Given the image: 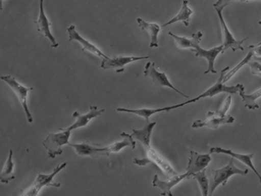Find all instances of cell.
Masks as SVG:
<instances>
[{"label": "cell", "mask_w": 261, "mask_h": 196, "mask_svg": "<svg viewBox=\"0 0 261 196\" xmlns=\"http://www.w3.org/2000/svg\"><path fill=\"white\" fill-rule=\"evenodd\" d=\"M67 162H64L62 164L58 165L50 175H42L39 174L36 176L35 182L33 183L27 189L21 190V195L27 196H36L38 195L39 191L42 188L44 187H55V188H60L61 184L60 183L54 182V177L57 175L59 172H61L63 168H66Z\"/></svg>", "instance_id": "obj_3"}, {"label": "cell", "mask_w": 261, "mask_h": 196, "mask_svg": "<svg viewBox=\"0 0 261 196\" xmlns=\"http://www.w3.org/2000/svg\"><path fill=\"white\" fill-rule=\"evenodd\" d=\"M171 107H165V108H160V109H140V110H129V109H124V108H118L117 112H129V113H134L137 114L139 116H142L145 118V122L149 121V117L152 114L158 113L161 112H169L171 111Z\"/></svg>", "instance_id": "obj_24"}, {"label": "cell", "mask_w": 261, "mask_h": 196, "mask_svg": "<svg viewBox=\"0 0 261 196\" xmlns=\"http://www.w3.org/2000/svg\"><path fill=\"white\" fill-rule=\"evenodd\" d=\"M0 1H1V3H2V1H3V0H0Z\"/></svg>", "instance_id": "obj_35"}, {"label": "cell", "mask_w": 261, "mask_h": 196, "mask_svg": "<svg viewBox=\"0 0 261 196\" xmlns=\"http://www.w3.org/2000/svg\"><path fill=\"white\" fill-rule=\"evenodd\" d=\"M69 146L75 150L76 154L80 156H90L92 158H98L100 156H109L110 153L105 147L90 146L89 144H73L69 143Z\"/></svg>", "instance_id": "obj_14"}, {"label": "cell", "mask_w": 261, "mask_h": 196, "mask_svg": "<svg viewBox=\"0 0 261 196\" xmlns=\"http://www.w3.org/2000/svg\"><path fill=\"white\" fill-rule=\"evenodd\" d=\"M67 31H68V34H69V41H70V42L71 41H78V42L81 44L83 51L90 52L91 54L95 55V56L100 57V58H103H103H109V56H106L100 50L95 47L93 44H91L88 40L84 39L82 36L77 33L74 25L69 26Z\"/></svg>", "instance_id": "obj_13"}, {"label": "cell", "mask_w": 261, "mask_h": 196, "mask_svg": "<svg viewBox=\"0 0 261 196\" xmlns=\"http://www.w3.org/2000/svg\"><path fill=\"white\" fill-rule=\"evenodd\" d=\"M121 136L124 137V140L120 141V142H115L111 145H109L106 148V150L109 153H119L122 149L125 147H130L134 150L136 148V143L133 140V137L131 134L126 133H121Z\"/></svg>", "instance_id": "obj_23"}, {"label": "cell", "mask_w": 261, "mask_h": 196, "mask_svg": "<svg viewBox=\"0 0 261 196\" xmlns=\"http://www.w3.org/2000/svg\"><path fill=\"white\" fill-rule=\"evenodd\" d=\"M191 178L197 180L198 183H199V188H200L201 194H202V195H209V188H210V185H209V180H208V177H207L206 175V168L200 170L199 173L194 174Z\"/></svg>", "instance_id": "obj_27"}, {"label": "cell", "mask_w": 261, "mask_h": 196, "mask_svg": "<svg viewBox=\"0 0 261 196\" xmlns=\"http://www.w3.org/2000/svg\"><path fill=\"white\" fill-rule=\"evenodd\" d=\"M138 26L142 30L146 31L150 35V48L159 47L158 35L161 27L156 23H147L142 18H137Z\"/></svg>", "instance_id": "obj_20"}, {"label": "cell", "mask_w": 261, "mask_h": 196, "mask_svg": "<svg viewBox=\"0 0 261 196\" xmlns=\"http://www.w3.org/2000/svg\"><path fill=\"white\" fill-rule=\"evenodd\" d=\"M103 112H105L103 109L98 110L96 106H90V112L87 113V114H83L82 115V114H80L78 112H74L73 114H72V116L76 118V121L71 126L67 128V130L72 131V130H75V129H78V128H83V127L87 126L90 120L100 116Z\"/></svg>", "instance_id": "obj_15"}, {"label": "cell", "mask_w": 261, "mask_h": 196, "mask_svg": "<svg viewBox=\"0 0 261 196\" xmlns=\"http://www.w3.org/2000/svg\"><path fill=\"white\" fill-rule=\"evenodd\" d=\"M229 67H226L225 69L220 71V76L217 81L216 84H214L211 88H209L207 91H204L203 93H201L199 96H197L194 99H190V100H187L186 102L184 103H180L178 105L172 106V110L174 109H177L179 107H182V106L187 105V104H190V103H195L197 101H199V99H202V98L205 97H213L215 95L221 93V92H227V93H230V94H239L240 91L241 90H244V86L242 84L236 85V86H226L225 83L223 82L224 80V77L226 76V72L229 70Z\"/></svg>", "instance_id": "obj_1"}, {"label": "cell", "mask_w": 261, "mask_h": 196, "mask_svg": "<svg viewBox=\"0 0 261 196\" xmlns=\"http://www.w3.org/2000/svg\"><path fill=\"white\" fill-rule=\"evenodd\" d=\"M191 178L190 175H188L187 173L184 174V175H174L169 178L168 181H162L159 179L158 175L154 176L153 182H152V186L156 187V188H160L162 189V195H169L172 196L171 189L173 187H175L176 185H178L179 182H181L185 179H189Z\"/></svg>", "instance_id": "obj_12"}, {"label": "cell", "mask_w": 261, "mask_h": 196, "mask_svg": "<svg viewBox=\"0 0 261 196\" xmlns=\"http://www.w3.org/2000/svg\"><path fill=\"white\" fill-rule=\"evenodd\" d=\"M234 121V118L231 115H225V116H212L208 117L205 121L197 120L192 124V129H199L202 127H207L210 129H218L221 125L225 124H232Z\"/></svg>", "instance_id": "obj_17"}, {"label": "cell", "mask_w": 261, "mask_h": 196, "mask_svg": "<svg viewBox=\"0 0 261 196\" xmlns=\"http://www.w3.org/2000/svg\"><path fill=\"white\" fill-rule=\"evenodd\" d=\"M156 124H157V122H149V121L145 122V125L143 129L133 130L131 135L133 138L141 141L144 148L147 149V148L150 147V136H151L152 130L154 127L156 126Z\"/></svg>", "instance_id": "obj_18"}, {"label": "cell", "mask_w": 261, "mask_h": 196, "mask_svg": "<svg viewBox=\"0 0 261 196\" xmlns=\"http://www.w3.org/2000/svg\"><path fill=\"white\" fill-rule=\"evenodd\" d=\"M249 50H251L253 52L254 56H258L261 57V42L257 45H251L249 46Z\"/></svg>", "instance_id": "obj_32"}, {"label": "cell", "mask_w": 261, "mask_h": 196, "mask_svg": "<svg viewBox=\"0 0 261 196\" xmlns=\"http://www.w3.org/2000/svg\"><path fill=\"white\" fill-rule=\"evenodd\" d=\"M231 101H232V96H231V94H230V95L226 98L225 102L223 103V105H222V107L220 108L218 112H207V118H208V117H212V116H220V117H221V116H225V115H226L227 111L229 110L230 105H231Z\"/></svg>", "instance_id": "obj_29"}, {"label": "cell", "mask_w": 261, "mask_h": 196, "mask_svg": "<svg viewBox=\"0 0 261 196\" xmlns=\"http://www.w3.org/2000/svg\"><path fill=\"white\" fill-rule=\"evenodd\" d=\"M239 94L242 98L245 107H247L249 110H257L259 108V106L256 103V100L261 97V89L254 91V93L251 94H246L244 90H241Z\"/></svg>", "instance_id": "obj_26"}, {"label": "cell", "mask_w": 261, "mask_h": 196, "mask_svg": "<svg viewBox=\"0 0 261 196\" xmlns=\"http://www.w3.org/2000/svg\"><path fill=\"white\" fill-rule=\"evenodd\" d=\"M144 77H150L153 81V83L158 86V87H162V88H170L172 90L179 93L180 95H182L184 97L189 98L188 95H186L185 93H182L181 91H179L178 89H176L173 85L170 83V81L168 80V78L166 77L165 72H160L158 70H156L155 68V63L153 62H147L145 65V69L144 71Z\"/></svg>", "instance_id": "obj_6"}, {"label": "cell", "mask_w": 261, "mask_h": 196, "mask_svg": "<svg viewBox=\"0 0 261 196\" xmlns=\"http://www.w3.org/2000/svg\"><path fill=\"white\" fill-rule=\"evenodd\" d=\"M38 33H40L44 36L48 38V40L51 42L53 48H57L59 44L56 42L55 36L50 33V23L48 21V17L46 16L44 12V0H39V16L38 19L35 21Z\"/></svg>", "instance_id": "obj_11"}, {"label": "cell", "mask_w": 261, "mask_h": 196, "mask_svg": "<svg viewBox=\"0 0 261 196\" xmlns=\"http://www.w3.org/2000/svg\"><path fill=\"white\" fill-rule=\"evenodd\" d=\"M234 1H241V0H218L213 5L216 11H223V9L232 4Z\"/></svg>", "instance_id": "obj_31"}, {"label": "cell", "mask_w": 261, "mask_h": 196, "mask_svg": "<svg viewBox=\"0 0 261 196\" xmlns=\"http://www.w3.org/2000/svg\"><path fill=\"white\" fill-rule=\"evenodd\" d=\"M149 56H117L113 58H103L101 68L103 70H110V69H116L117 72H123L124 70V66L127 64L143 60V59H148Z\"/></svg>", "instance_id": "obj_8"}, {"label": "cell", "mask_w": 261, "mask_h": 196, "mask_svg": "<svg viewBox=\"0 0 261 196\" xmlns=\"http://www.w3.org/2000/svg\"><path fill=\"white\" fill-rule=\"evenodd\" d=\"M247 65L251 68L253 76L261 77V57L253 56L252 59L248 62Z\"/></svg>", "instance_id": "obj_30"}, {"label": "cell", "mask_w": 261, "mask_h": 196, "mask_svg": "<svg viewBox=\"0 0 261 196\" xmlns=\"http://www.w3.org/2000/svg\"><path fill=\"white\" fill-rule=\"evenodd\" d=\"M210 154H227V155H231L232 157H234L236 159H239L240 161L244 163L245 165H247L248 167L250 168H252L254 172V174L256 175V176L258 177L259 181L261 183V175L258 174V172L255 169L254 167V164H253V157H254V154H240L234 153L230 150H226V149H222L220 147H214L210 149Z\"/></svg>", "instance_id": "obj_16"}, {"label": "cell", "mask_w": 261, "mask_h": 196, "mask_svg": "<svg viewBox=\"0 0 261 196\" xmlns=\"http://www.w3.org/2000/svg\"><path fill=\"white\" fill-rule=\"evenodd\" d=\"M258 24H259V25H260V26H261V20H260V21L258 22Z\"/></svg>", "instance_id": "obj_34"}, {"label": "cell", "mask_w": 261, "mask_h": 196, "mask_svg": "<svg viewBox=\"0 0 261 196\" xmlns=\"http://www.w3.org/2000/svg\"><path fill=\"white\" fill-rule=\"evenodd\" d=\"M193 14V11L188 7V0H184L182 1V6L180 8L179 14H177L175 17H173L171 20L166 22L165 24L163 25V27H166L168 25H171L173 23L176 22L181 21L184 22V24L186 26H189L190 23V19H191V15Z\"/></svg>", "instance_id": "obj_21"}, {"label": "cell", "mask_w": 261, "mask_h": 196, "mask_svg": "<svg viewBox=\"0 0 261 196\" xmlns=\"http://www.w3.org/2000/svg\"><path fill=\"white\" fill-rule=\"evenodd\" d=\"M146 153H147V155H148V158L151 160V163L156 164L159 168H161V169L165 173V175H166L168 178H170V177L174 176V175H178V174L171 168V166H170L167 162L165 161L163 157H161L154 150H152L151 148H147V149H146Z\"/></svg>", "instance_id": "obj_19"}, {"label": "cell", "mask_w": 261, "mask_h": 196, "mask_svg": "<svg viewBox=\"0 0 261 196\" xmlns=\"http://www.w3.org/2000/svg\"><path fill=\"white\" fill-rule=\"evenodd\" d=\"M242 2H246V1H251V0H241Z\"/></svg>", "instance_id": "obj_33"}, {"label": "cell", "mask_w": 261, "mask_h": 196, "mask_svg": "<svg viewBox=\"0 0 261 196\" xmlns=\"http://www.w3.org/2000/svg\"><path fill=\"white\" fill-rule=\"evenodd\" d=\"M14 162H13V151L10 150L9 158L0 174V181L4 184H8L11 180L14 179Z\"/></svg>", "instance_id": "obj_25"}, {"label": "cell", "mask_w": 261, "mask_h": 196, "mask_svg": "<svg viewBox=\"0 0 261 196\" xmlns=\"http://www.w3.org/2000/svg\"><path fill=\"white\" fill-rule=\"evenodd\" d=\"M168 35L172 36V37L175 39L176 45H177V47L179 48V49L192 50L195 42H196L197 40H199V39H201V37H202V33H200V32H197V33L193 34L192 39H189V38L185 37V36L176 35L175 34L171 33V32H169Z\"/></svg>", "instance_id": "obj_22"}, {"label": "cell", "mask_w": 261, "mask_h": 196, "mask_svg": "<svg viewBox=\"0 0 261 196\" xmlns=\"http://www.w3.org/2000/svg\"><path fill=\"white\" fill-rule=\"evenodd\" d=\"M219 15L220 18V26H221V30H222V34H223V52H225L226 50L231 49L233 52H236L238 50L241 51H244V48L242 47V44L247 40L249 37L243 38L241 40H237L234 39V36L231 34V32L229 31V29L227 27L226 23L224 21L223 15H222V11H216Z\"/></svg>", "instance_id": "obj_9"}, {"label": "cell", "mask_w": 261, "mask_h": 196, "mask_svg": "<svg viewBox=\"0 0 261 196\" xmlns=\"http://www.w3.org/2000/svg\"><path fill=\"white\" fill-rule=\"evenodd\" d=\"M1 80L6 82L11 89L14 91L16 97L18 98L19 102H20L21 105L24 109V112L26 113V117H27L28 122L29 123H33L34 122V118L31 114V112L29 111V108H28V92L32 90H34V88H27V87H24L22 85L19 84L17 82V80L15 79V77H11V76H5V77H1Z\"/></svg>", "instance_id": "obj_5"}, {"label": "cell", "mask_w": 261, "mask_h": 196, "mask_svg": "<svg viewBox=\"0 0 261 196\" xmlns=\"http://www.w3.org/2000/svg\"><path fill=\"white\" fill-rule=\"evenodd\" d=\"M199 42L200 40H197L194 47H193L192 52H194L195 56L197 57H201L205 58L208 62V70L204 71L206 75L208 72L212 74H217V70H215V61L217 56H219L221 53H223V46H219L211 50H203L199 47Z\"/></svg>", "instance_id": "obj_7"}, {"label": "cell", "mask_w": 261, "mask_h": 196, "mask_svg": "<svg viewBox=\"0 0 261 196\" xmlns=\"http://www.w3.org/2000/svg\"><path fill=\"white\" fill-rule=\"evenodd\" d=\"M211 156L210 154H200L196 152H190V157L188 165L186 168V173L192 177V175L196 173H199L200 170L206 168L209 163L211 162Z\"/></svg>", "instance_id": "obj_10"}, {"label": "cell", "mask_w": 261, "mask_h": 196, "mask_svg": "<svg viewBox=\"0 0 261 196\" xmlns=\"http://www.w3.org/2000/svg\"><path fill=\"white\" fill-rule=\"evenodd\" d=\"M249 173L248 169L242 170L241 168H237L234 166V160L232 159L229 164L219 169H211V177L209 181V195H213L215 189H217L220 185L226 186L228 179L234 175H243L246 176Z\"/></svg>", "instance_id": "obj_2"}, {"label": "cell", "mask_w": 261, "mask_h": 196, "mask_svg": "<svg viewBox=\"0 0 261 196\" xmlns=\"http://www.w3.org/2000/svg\"><path fill=\"white\" fill-rule=\"evenodd\" d=\"M254 56V54H253V52L250 50V52H249V54H248L247 56H246V57L241 61V63L238 64L234 68H233L232 70H230L228 74H226V76H225V77H224V80H223V82L224 83H226L227 81L228 80H230L231 79V77H234V75L239 71V70L240 69H241L242 67H244L246 64H248V62L252 59V57Z\"/></svg>", "instance_id": "obj_28"}, {"label": "cell", "mask_w": 261, "mask_h": 196, "mask_svg": "<svg viewBox=\"0 0 261 196\" xmlns=\"http://www.w3.org/2000/svg\"><path fill=\"white\" fill-rule=\"evenodd\" d=\"M60 130V133H50L45 140L42 141V145L48 151V156L51 159H55L57 155L63 154L62 146L69 145L71 131L67 129Z\"/></svg>", "instance_id": "obj_4"}]
</instances>
